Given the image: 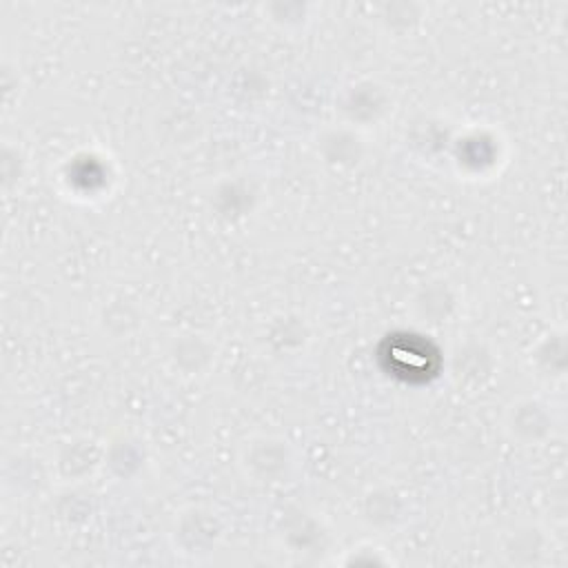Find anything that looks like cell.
I'll list each match as a JSON object with an SVG mask.
<instances>
[{
	"mask_svg": "<svg viewBox=\"0 0 568 568\" xmlns=\"http://www.w3.org/2000/svg\"><path fill=\"white\" fill-rule=\"evenodd\" d=\"M552 417L548 404L539 397H519L515 399L504 415V430L513 442L530 444L539 442L550 433Z\"/></svg>",
	"mask_w": 568,
	"mask_h": 568,
	"instance_id": "7a4b0ae2",
	"label": "cell"
},
{
	"mask_svg": "<svg viewBox=\"0 0 568 568\" xmlns=\"http://www.w3.org/2000/svg\"><path fill=\"white\" fill-rule=\"evenodd\" d=\"M235 466L242 477L255 486H282L300 468L295 446L275 433H251L235 453Z\"/></svg>",
	"mask_w": 568,
	"mask_h": 568,
	"instance_id": "6da1fadb",
	"label": "cell"
}]
</instances>
